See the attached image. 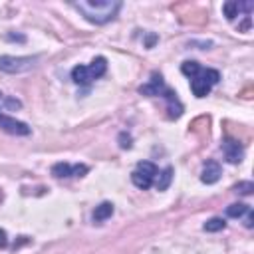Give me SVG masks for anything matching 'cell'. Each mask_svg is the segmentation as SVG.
<instances>
[{
    "instance_id": "6da1fadb",
    "label": "cell",
    "mask_w": 254,
    "mask_h": 254,
    "mask_svg": "<svg viewBox=\"0 0 254 254\" xmlns=\"http://www.w3.org/2000/svg\"><path fill=\"white\" fill-rule=\"evenodd\" d=\"M73 8L83 14V18L91 24H107L113 20L121 8L119 0H79L73 2Z\"/></svg>"
},
{
    "instance_id": "7a4b0ae2",
    "label": "cell",
    "mask_w": 254,
    "mask_h": 254,
    "mask_svg": "<svg viewBox=\"0 0 254 254\" xmlns=\"http://www.w3.org/2000/svg\"><path fill=\"white\" fill-rule=\"evenodd\" d=\"M220 81V73L210 67H200L192 77H190V89L196 97H206L210 89Z\"/></svg>"
},
{
    "instance_id": "3957f363",
    "label": "cell",
    "mask_w": 254,
    "mask_h": 254,
    "mask_svg": "<svg viewBox=\"0 0 254 254\" xmlns=\"http://www.w3.org/2000/svg\"><path fill=\"white\" fill-rule=\"evenodd\" d=\"M36 56H0V71L4 73H24L36 65Z\"/></svg>"
},
{
    "instance_id": "277c9868",
    "label": "cell",
    "mask_w": 254,
    "mask_h": 254,
    "mask_svg": "<svg viewBox=\"0 0 254 254\" xmlns=\"http://www.w3.org/2000/svg\"><path fill=\"white\" fill-rule=\"evenodd\" d=\"M157 173H159V169H157L155 163H151V161H141V163L137 165V169L131 173V181H133V185H135L137 189L147 190L149 187H153Z\"/></svg>"
},
{
    "instance_id": "5b68a950",
    "label": "cell",
    "mask_w": 254,
    "mask_h": 254,
    "mask_svg": "<svg viewBox=\"0 0 254 254\" xmlns=\"http://www.w3.org/2000/svg\"><path fill=\"white\" fill-rule=\"evenodd\" d=\"M0 129L6 131V133H10V135H18V137H24V135H30L32 133V129H30L28 123L18 121V119H14L10 115H4V113H0Z\"/></svg>"
},
{
    "instance_id": "8992f818",
    "label": "cell",
    "mask_w": 254,
    "mask_h": 254,
    "mask_svg": "<svg viewBox=\"0 0 254 254\" xmlns=\"http://www.w3.org/2000/svg\"><path fill=\"white\" fill-rule=\"evenodd\" d=\"M165 91H167L165 79H163V75H161V73H157V71H153V73H151V79H149L145 85H141V87H139V93L149 95V97H157V95H161V97H163V93H165Z\"/></svg>"
},
{
    "instance_id": "52a82bcc",
    "label": "cell",
    "mask_w": 254,
    "mask_h": 254,
    "mask_svg": "<svg viewBox=\"0 0 254 254\" xmlns=\"http://www.w3.org/2000/svg\"><path fill=\"white\" fill-rule=\"evenodd\" d=\"M220 149H222V153H224V159H226L228 163H232V165L240 163L242 157H244V147H242V143L236 141V139H224L222 145H220Z\"/></svg>"
},
{
    "instance_id": "ba28073f",
    "label": "cell",
    "mask_w": 254,
    "mask_h": 254,
    "mask_svg": "<svg viewBox=\"0 0 254 254\" xmlns=\"http://www.w3.org/2000/svg\"><path fill=\"white\" fill-rule=\"evenodd\" d=\"M87 165H69V163H56L52 167V175L58 179H65V177H83L87 173Z\"/></svg>"
},
{
    "instance_id": "9c48e42d",
    "label": "cell",
    "mask_w": 254,
    "mask_h": 254,
    "mask_svg": "<svg viewBox=\"0 0 254 254\" xmlns=\"http://www.w3.org/2000/svg\"><path fill=\"white\" fill-rule=\"evenodd\" d=\"M222 175V169L216 161H206L204 167H202V173H200V181L204 185H214Z\"/></svg>"
},
{
    "instance_id": "30bf717a",
    "label": "cell",
    "mask_w": 254,
    "mask_h": 254,
    "mask_svg": "<svg viewBox=\"0 0 254 254\" xmlns=\"http://www.w3.org/2000/svg\"><path fill=\"white\" fill-rule=\"evenodd\" d=\"M240 10H246V14H250L252 4H250V2H234V0L224 2V4H222V12H224L226 20H234V18L238 16V12H240Z\"/></svg>"
},
{
    "instance_id": "8fae6325",
    "label": "cell",
    "mask_w": 254,
    "mask_h": 254,
    "mask_svg": "<svg viewBox=\"0 0 254 254\" xmlns=\"http://www.w3.org/2000/svg\"><path fill=\"white\" fill-rule=\"evenodd\" d=\"M163 97L167 99V109H169V117H171V119H177V117H181V113H183V103L179 101L177 93H175V91H171V89L167 87V91L163 93Z\"/></svg>"
},
{
    "instance_id": "7c38bea8",
    "label": "cell",
    "mask_w": 254,
    "mask_h": 254,
    "mask_svg": "<svg viewBox=\"0 0 254 254\" xmlns=\"http://www.w3.org/2000/svg\"><path fill=\"white\" fill-rule=\"evenodd\" d=\"M87 71H89V77H91V79L101 77V75L107 71V60H105L103 56L95 58V60H93V62L87 65Z\"/></svg>"
},
{
    "instance_id": "4fadbf2b",
    "label": "cell",
    "mask_w": 254,
    "mask_h": 254,
    "mask_svg": "<svg viewBox=\"0 0 254 254\" xmlns=\"http://www.w3.org/2000/svg\"><path fill=\"white\" fill-rule=\"evenodd\" d=\"M171 181H173V167H167V169H163L161 173H157L153 185L157 187V190H167L169 185H171Z\"/></svg>"
},
{
    "instance_id": "5bb4252c",
    "label": "cell",
    "mask_w": 254,
    "mask_h": 254,
    "mask_svg": "<svg viewBox=\"0 0 254 254\" xmlns=\"http://www.w3.org/2000/svg\"><path fill=\"white\" fill-rule=\"evenodd\" d=\"M71 79L77 83V85H89L93 79L89 77V71H87V65H75L71 69Z\"/></svg>"
},
{
    "instance_id": "9a60e30c",
    "label": "cell",
    "mask_w": 254,
    "mask_h": 254,
    "mask_svg": "<svg viewBox=\"0 0 254 254\" xmlns=\"http://www.w3.org/2000/svg\"><path fill=\"white\" fill-rule=\"evenodd\" d=\"M111 214H113V204H111V202H101V204L95 206V210H93V220H95V222H103V220H107Z\"/></svg>"
},
{
    "instance_id": "2e32d148",
    "label": "cell",
    "mask_w": 254,
    "mask_h": 254,
    "mask_svg": "<svg viewBox=\"0 0 254 254\" xmlns=\"http://www.w3.org/2000/svg\"><path fill=\"white\" fill-rule=\"evenodd\" d=\"M248 210H250L248 204H244V202H234V204H230V206L226 208V216H230V218H240V216H244Z\"/></svg>"
},
{
    "instance_id": "e0dca14e",
    "label": "cell",
    "mask_w": 254,
    "mask_h": 254,
    "mask_svg": "<svg viewBox=\"0 0 254 254\" xmlns=\"http://www.w3.org/2000/svg\"><path fill=\"white\" fill-rule=\"evenodd\" d=\"M226 226V222H224V218H220V216H214V218H210V220H206L204 224H202V228L206 230V232H218V230H222Z\"/></svg>"
},
{
    "instance_id": "ac0fdd59",
    "label": "cell",
    "mask_w": 254,
    "mask_h": 254,
    "mask_svg": "<svg viewBox=\"0 0 254 254\" xmlns=\"http://www.w3.org/2000/svg\"><path fill=\"white\" fill-rule=\"evenodd\" d=\"M198 69H200V64H198V62H194V60L183 62V65H181V71H183L187 77H192V75H194Z\"/></svg>"
},
{
    "instance_id": "d6986e66",
    "label": "cell",
    "mask_w": 254,
    "mask_h": 254,
    "mask_svg": "<svg viewBox=\"0 0 254 254\" xmlns=\"http://www.w3.org/2000/svg\"><path fill=\"white\" fill-rule=\"evenodd\" d=\"M2 105H4L6 109H20V107H22V101H20V99H16V97H6V95H4Z\"/></svg>"
},
{
    "instance_id": "ffe728a7",
    "label": "cell",
    "mask_w": 254,
    "mask_h": 254,
    "mask_svg": "<svg viewBox=\"0 0 254 254\" xmlns=\"http://www.w3.org/2000/svg\"><path fill=\"white\" fill-rule=\"evenodd\" d=\"M234 190L240 192V194H250V192L254 190V185H252L250 181H246V183H238V185L234 187Z\"/></svg>"
},
{
    "instance_id": "44dd1931",
    "label": "cell",
    "mask_w": 254,
    "mask_h": 254,
    "mask_svg": "<svg viewBox=\"0 0 254 254\" xmlns=\"http://www.w3.org/2000/svg\"><path fill=\"white\" fill-rule=\"evenodd\" d=\"M131 141H133V139H131L129 133H125V131L119 133V147H121V149H129V147H131Z\"/></svg>"
},
{
    "instance_id": "7402d4cb",
    "label": "cell",
    "mask_w": 254,
    "mask_h": 254,
    "mask_svg": "<svg viewBox=\"0 0 254 254\" xmlns=\"http://www.w3.org/2000/svg\"><path fill=\"white\" fill-rule=\"evenodd\" d=\"M8 246V236H6V230L0 228V248H6Z\"/></svg>"
},
{
    "instance_id": "603a6c76",
    "label": "cell",
    "mask_w": 254,
    "mask_h": 254,
    "mask_svg": "<svg viewBox=\"0 0 254 254\" xmlns=\"http://www.w3.org/2000/svg\"><path fill=\"white\" fill-rule=\"evenodd\" d=\"M252 220H254V216H252V208H250V210L246 212V222H244V224H246V228H252V226H254V222H252Z\"/></svg>"
},
{
    "instance_id": "cb8c5ba5",
    "label": "cell",
    "mask_w": 254,
    "mask_h": 254,
    "mask_svg": "<svg viewBox=\"0 0 254 254\" xmlns=\"http://www.w3.org/2000/svg\"><path fill=\"white\" fill-rule=\"evenodd\" d=\"M2 101H4V93L0 91V103H2Z\"/></svg>"
}]
</instances>
